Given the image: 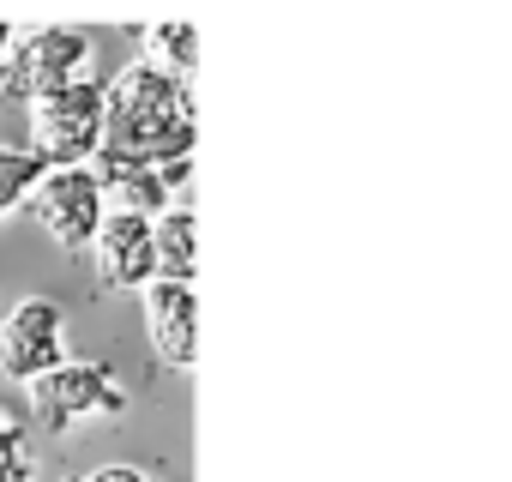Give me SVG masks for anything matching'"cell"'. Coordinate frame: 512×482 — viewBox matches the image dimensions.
<instances>
[{
	"label": "cell",
	"mask_w": 512,
	"mask_h": 482,
	"mask_svg": "<svg viewBox=\"0 0 512 482\" xmlns=\"http://www.w3.org/2000/svg\"><path fill=\"white\" fill-rule=\"evenodd\" d=\"M193 266H199V217L193 205H175L157 217V278L193 284Z\"/></svg>",
	"instance_id": "obj_10"
},
{
	"label": "cell",
	"mask_w": 512,
	"mask_h": 482,
	"mask_svg": "<svg viewBox=\"0 0 512 482\" xmlns=\"http://www.w3.org/2000/svg\"><path fill=\"white\" fill-rule=\"evenodd\" d=\"M43 175H49V163L31 145H0V223L31 205V193L43 187Z\"/></svg>",
	"instance_id": "obj_12"
},
{
	"label": "cell",
	"mask_w": 512,
	"mask_h": 482,
	"mask_svg": "<svg viewBox=\"0 0 512 482\" xmlns=\"http://www.w3.org/2000/svg\"><path fill=\"white\" fill-rule=\"evenodd\" d=\"M79 79H91V37L79 25H37L0 61V97H13V103H37Z\"/></svg>",
	"instance_id": "obj_4"
},
{
	"label": "cell",
	"mask_w": 512,
	"mask_h": 482,
	"mask_svg": "<svg viewBox=\"0 0 512 482\" xmlns=\"http://www.w3.org/2000/svg\"><path fill=\"white\" fill-rule=\"evenodd\" d=\"M193 91L151 61H127L103 85V157L115 163H193Z\"/></svg>",
	"instance_id": "obj_1"
},
{
	"label": "cell",
	"mask_w": 512,
	"mask_h": 482,
	"mask_svg": "<svg viewBox=\"0 0 512 482\" xmlns=\"http://www.w3.org/2000/svg\"><path fill=\"white\" fill-rule=\"evenodd\" d=\"M25 211H31V223L55 241L61 254H85V248H97V235H103L109 193H103L97 169H49Z\"/></svg>",
	"instance_id": "obj_5"
},
{
	"label": "cell",
	"mask_w": 512,
	"mask_h": 482,
	"mask_svg": "<svg viewBox=\"0 0 512 482\" xmlns=\"http://www.w3.org/2000/svg\"><path fill=\"white\" fill-rule=\"evenodd\" d=\"M145 61L151 67H163L169 79H193L199 73V25H187V19H157V25H145Z\"/></svg>",
	"instance_id": "obj_11"
},
{
	"label": "cell",
	"mask_w": 512,
	"mask_h": 482,
	"mask_svg": "<svg viewBox=\"0 0 512 482\" xmlns=\"http://www.w3.org/2000/svg\"><path fill=\"white\" fill-rule=\"evenodd\" d=\"M97 278L109 290H151L157 284V217H139V211H115L103 217V235H97Z\"/></svg>",
	"instance_id": "obj_7"
},
{
	"label": "cell",
	"mask_w": 512,
	"mask_h": 482,
	"mask_svg": "<svg viewBox=\"0 0 512 482\" xmlns=\"http://www.w3.org/2000/svg\"><path fill=\"white\" fill-rule=\"evenodd\" d=\"M91 169H97V181H103V193H109L115 211L163 217V211H175V187L187 181L193 163H169V169H157V163H115V157H97Z\"/></svg>",
	"instance_id": "obj_9"
},
{
	"label": "cell",
	"mask_w": 512,
	"mask_h": 482,
	"mask_svg": "<svg viewBox=\"0 0 512 482\" xmlns=\"http://www.w3.org/2000/svg\"><path fill=\"white\" fill-rule=\"evenodd\" d=\"M61 362H73L67 356V314H61V302L25 296L7 320H0V380H13V386L31 392Z\"/></svg>",
	"instance_id": "obj_6"
},
{
	"label": "cell",
	"mask_w": 512,
	"mask_h": 482,
	"mask_svg": "<svg viewBox=\"0 0 512 482\" xmlns=\"http://www.w3.org/2000/svg\"><path fill=\"white\" fill-rule=\"evenodd\" d=\"M19 37H25L19 25H7V19H0V61H7V55H13V43H19Z\"/></svg>",
	"instance_id": "obj_14"
},
{
	"label": "cell",
	"mask_w": 512,
	"mask_h": 482,
	"mask_svg": "<svg viewBox=\"0 0 512 482\" xmlns=\"http://www.w3.org/2000/svg\"><path fill=\"white\" fill-rule=\"evenodd\" d=\"M67 482H157L145 464H97V470H85V476H67Z\"/></svg>",
	"instance_id": "obj_13"
},
{
	"label": "cell",
	"mask_w": 512,
	"mask_h": 482,
	"mask_svg": "<svg viewBox=\"0 0 512 482\" xmlns=\"http://www.w3.org/2000/svg\"><path fill=\"white\" fill-rule=\"evenodd\" d=\"M25 398H31V422L49 428V434H73L85 422L127 416V386H121V374L109 362H61Z\"/></svg>",
	"instance_id": "obj_3"
},
{
	"label": "cell",
	"mask_w": 512,
	"mask_h": 482,
	"mask_svg": "<svg viewBox=\"0 0 512 482\" xmlns=\"http://www.w3.org/2000/svg\"><path fill=\"white\" fill-rule=\"evenodd\" d=\"M13 434H19V422H13V416H0V446H7Z\"/></svg>",
	"instance_id": "obj_15"
},
{
	"label": "cell",
	"mask_w": 512,
	"mask_h": 482,
	"mask_svg": "<svg viewBox=\"0 0 512 482\" xmlns=\"http://www.w3.org/2000/svg\"><path fill=\"white\" fill-rule=\"evenodd\" d=\"M25 115H31V151L49 169H91L103 157V79L49 91L25 103Z\"/></svg>",
	"instance_id": "obj_2"
},
{
	"label": "cell",
	"mask_w": 512,
	"mask_h": 482,
	"mask_svg": "<svg viewBox=\"0 0 512 482\" xmlns=\"http://www.w3.org/2000/svg\"><path fill=\"white\" fill-rule=\"evenodd\" d=\"M139 302H145V338H151L157 362L175 368V374H187L199 362V296H193V284L157 278Z\"/></svg>",
	"instance_id": "obj_8"
}]
</instances>
